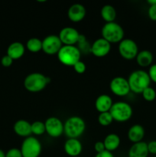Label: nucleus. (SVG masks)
I'll return each instance as SVG.
<instances>
[{
	"label": "nucleus",
	"mask_w": 156,
	"mask_h": 157,
	"mask_svg": "<svg viewBox=\"0 0 156 157\" xmlns=\"http://www.w3.org/2000/svg\"><path fill=\"white\" fill-rule=\"evenodd\" d=\"M130 90L135 94H142V91L150 87L151 80L148 72L144 70H136L132 72L128 78Z\"/></svg>",
	"instance_id": "1"
},
{
	"label": "nucleus",
	"mask_w": 156,
	"mask_h": 157,
	"mask_svg": "<svg viewBox=\"0 0 156 157\" xmlns=\"http://www.w3.org/2000/svg\"><path fill=\"white\" fill-rule=\"evenodd\" d=\"M86 130V123L82 117L72 116L64 124V133L68 139H78Z\"/></svg>",
	"instance_id": "2"
},
{
	"label": "nucleus",
	"mask_w": 156,
	"mask_h": 157,
	"mask_svg": "<svg viewBox=\"0 0 156 157\" xmlns=\"http://www.w3.org/2000/svg\"><path fill=\"white\" fill-rule=\"evenodd\" d=\"M50 80L48 77L39 72L31 73L24 78V87L31 93H38L44 90Z\"/></svg>",
	"instance_id": "3"
},
{
	"label": "nucleus",
	"mask_w": 156,
	"mask_h": 157,
	"mask_svg": "<svg viewBox=\"0 0 156 157\" xmlns=\"http://www.w3.org/2000/svg\"><path fill=\"white\" fill-rule=\"evenodd\" d=\"M57 56L62 64L73 67L80 61L81 52L76 45H63Z\"/></svg>",
	"instance_id": "4"
},
{
	"label": "nucleus",
	"mask_w": 156,
	"mask_h": 157,
	"mask_svg": "<svg viewBox=\"0 0 156 157\" xmlns=\"http://www.w3.org/2000/svg\"><path fill=\"white\" fill-rule=\"evenodd\" d=\"M102 38L110 44L119 43L124 39V30L122 26L116 21L106 23L101 30Z\"/></svg>",
	"instance_id": "5"
},
{
	"label": "nucleus",
	"mask_w": 156,
	"mask_h": 157,
	"mask_svg": "<svg viewBox=\"0 0 156 157\" xmlns=\"http://www.w3.org/2000/svg\"><path fill=\"white\" fill-rule=\"evenodd\" d=\"M113 121L119 123H124L131 119L133 114L132 107L129 104L124 101L113 103L110 110Z\"/></svg>",
	"instance_id": "6"
},
{
	"label": "nucleus",
	"mask_w": 156,
	"mask_h": 157,
	"mask_svg": "<svg viewBox=\"0 0 156 157\" xmlns=\"http://www.w3.org/2000/svg\"><path fill=\"white\" fill-rule=\"evenodd\" d=\"M20 150L22 157H39L42 150V146L36 137L31 136L24 140Z\"/></svg>",
	"instance_id": "7"
},
{
	"label": "nucleus",
	"mask_w": 156,
	"mask_h": 157,
	"mask_svg": "<svg viewBox=\"0 0 156 157\" xmlns=\"http://www.w3.org/2000/svg\"><path fill=\"white\" fill-rule=\"evenodd\" d=\"M118 51L122 58L125 60L135 59L139 53V47L134 40L124 38L119 43Z\"/></svg>",
	"instance_id": "8"
},
{
	"label": "nucleus",
	"mask_w": 156,
	"mask_h": 157,
	"mask_svg": "<svg viewBox=\"0 0 156 157\" xmlns=\"http://www.w3.org/2000/svg\"><path fill=\"white\" fill-rule=\"evenodd\" d=\"M110 89L112 93L118 97L127 96L130 93L128 80L123 77H115L110 83Z\"/></svg>",
	"instance_id": "9"
},
{
	"label": "nucleus",
	"mask_w": 156,
	"mask_h": 157,
	"mask_svg": "<svg viewBox=\"0 0 156 157\" xmlns=\"http://www.w3.org/2000/svg\"><path fill=\"white\" fill-rule=\"evenodd\" d=\"M63 44L58 35H50L42 40V51L48 55H58Z\"/></svg>",
	"instance_id": "10"
},
{
	"label": "nucleus",
	"mask_w": 156,
	"mask_h": 157,
	"mask_svg": "<svg viewBox=\"0 0 156 157\" xmlns=\"http://www.w3.org/2000/svg\"><path fill=\"white\" fill-rule=\"evenodd\" d=\"M47 135L53 138H58L64 133V124L57 117H50L44 122Z\"/></svg>",
	"instance_id": "11"
},
{
	"label": "nucleus",
	"mask_w": 156,
	"mask_h": 157,
	"mask_svg": "<svg viewBox=\"0 0 156 157\" xmlns=\"http://www.w3.org/2000/svg\"><path fill=\"white\" fill-rule=\"evenodd\" d=\"M80 34L73 27H64L60 31L58 37L63 45H76L79 41Z\"/></svg>",
	"instance_id": "12"
},
{
	"label": "nucleus",
	"mask_w": 156,
	"mask_h": 157,
	"mask_svg": "<svg viewBox=\"0 0 156 157\" xmlns=\"http://www.w3.org/2000/svg\"><path fill=\"white\" fill-rule=\"evenodd\" d=\"M111 51V44L102 38L95 40L90 45V53L96 58H103Z\"/></svg>",
	"instance_id": "13"
},
{
	"label": "nucleus",
	"mask_w": 156,
	"mask_h": 157,
	"mask_svg": "<svg viewBox=\"0 0 156 157\" xmlns=\"http://www.w3.org/2000/svg\"><path fill=\"white\" fill-rule=\"evenodd\" d=\"M87 14L85 6L80 3H75L70 6L67 11V17L73 22H80L84 19Z\"/></svg>",
	"instance_id": "14"
},
{
	"label": "nucleus",
	"mask_w": 156,
	"mask_h": 157,
	"mask_svg": "<svg viewBox=\"0 0 156 157\" xmlns=\"http://www.w3.org/2000/svg\"><path fill=\"white\" fill-rule=\"evenodd\" d=\"M64 151L70 157H76L80 155L83 146L78 139H68L64 146Z\"/></svg>",
	"instance_id": "15"
},
{
	"label": "nucleus",
	"mask_w": 156,
	"mask_h": 157,
	"mask_svg": "<svg viewBox=\"0 0 156 157\" xmlns=\"http://www.w3.org/2000/svg\"><path fill=\"white\" fill-rule=\"evenodd\" d=\"M13 130L15 134L21 137L27 138L32 134L31 123L25 120L17 121L13 126Z\"/></svg>",
	"instance_id": "16"
},
{
	"label": "nucleus",
	"mask_w": 156,
	"mask_h": 157,
	"mask_svg": "<svg viewBox=\"0 0 156 157\" xmlns=\"http://www.w3.org/2000/svg\"><path fill=\"white\" fill-rule=\"evenodd\" d=\"M25 52V47L20 41H15L11 43L7 48L8 56L13 60H18L22 58Z\"/></svg>",
	"instance_id": "17"
},
{
	"label": "nucleus",
	"mask_w": 156,
	"mask_h": 157,
	"mask_svg": "<svg viewBox=\"0 0 156 157\" xmlns=\"http://www.w3.org/2000/svg\"><path fill=\"white\" fill-rule=\"evenodd\" d=\"M113 104V102L111 97L107 94L99 95L95 101V107L99 113L110 111Z\"/></svg>",
	"instance_id": "18"
},
{
	"label": "nucleus",
	"mask_w": 156,
	"mask_h": 157,
	"mask_svg": "<svg viewBox=\"0 0 156 157\" xmlns=\"http://www.w3.org/2000/svg\"><path fill=\"white\" fill-rule=\"evenodd\" d=\"M148 150L147 143L144 141L133 144L128 150V157H148Z\"/></svg>",
	"instance_id": "19"
},
{
	"label": "nucleus",
	"mask_w": 156,
	"mask_h": 157,
	"mask_svg": "<svg viewBox=\"0 0 156 157\" xmlns=\"http://www.w3.org/2000/svg\"><path fill=\"white\" fill-rule=\"evenodd\" d=\"M145 134V131L144 127L140 124H135L128 130V138L132 144H136L142 141Z\"/></svg>",
	"instance_id": "20"
},
{
	"label": "nucleus",
	"mask_w": 156,
	"mask_h": 157,
	"mask_svg": "<svg viewBox=\"0 0 156 157\" xmlns=\"http://www.w3.org/2000/svg\"><path fill=\"white\" fill-rule=\"evenodd\" d=\"M153 59L154 57L152 53L148 50L140 51L136 58V63L142 67H150L152 64Z\"/></svg>",
	"instance_id": "21"
},
{
	"label": "nucleus",
	"mask_w": 156,
	"mask_h": 157,
	"mask_svg": "<svg viewBox=\"0 0 156 157\" xmlns=\"http://www.w3.org/2000/svg\"><path fill=\"white\" fill-rule=\"evenodd\" d=\"M106 150L110 152L115 151L119 147L121 144V140L119 135L116 133H110L105 137L103 140Z\"/></svg>",
	"instance_id": "22"
},
{
	"label": "nucleus",
	"mask_w": 156,
	"mask_h": 157,
	"mask_svg": "<svg viewBox=\"0 0 156 157\" xmlns=\"http://www.w3.org/2000/svg\"><path fill=\"white\" fill-rule=\"evenodd\" d=\"M100 15L106 23L113 22L116 18V10L111 5H105L101 9Z\"/></svg>",
	"instance_id": "23"
},
{
	"label": "nucleus",
	"mask_w": 156,
	"mask_h": 157,
	"mask_svg": "<svg viewBox=\"0 0 156 157\" xmlns=\"http://www.w3.org/2000/svg\"><path fill=\"white\" fill-rule=\"evenodd\" d=\"M26 48L32 53H38L42 51V40L38 38H31L26 42Z\"/></svg>",
	"instance_id": "24"
},
{
	"label": "nucleus",
	"mask_w": 156,
	"mask_h": 157,
	"mask_svg": "<svg viewBox=\"0 0 156 157\" xmlns=\"http://www.w3.org/2000/svg\"><path fill=\"white\" fill-rule=\"evenodd\" d=\"M31 127H32V133L35 134V136H41L46 133L45 124H44V122H42V121H35L31 124Z\"/></svg>",
	"instance_id": "25"
},
{
	"label": "nucleus",
	"mask_w": 156,
	"mask_h": 157,
	"mask_svg": "<svg viewBox=\"0 0 156 157\" xmlns=\"http://www.w3.org/2000/svg\"><path fill=\"white\" fill-rule=\"evenodd\" d=\"M113 121H114L110 111L100 113L98 116V122L102 127H108Z\"/></svg>",
	"instance_id": "26"
},
{
	"label": "nucleus",
	"mask_w": 156,
	"mask_h": 157,
	"mask_svg": "<svg viewBox=\"0 0 156 157\" xmlns=\"http://www.w3.org/2000/svg\"><path fill=\"white\" fill-rule=\"evenodd\" d=\"M141 94L142 95L143 99L148 102H152L156 99V90L151 87L145 88Z\"/></svg>",
	"instance_id": "27"
},
{
	"label": "nucleus",
	"mask_w": 156,
	"mask_h": 157,
	"mask_svg": "<svg viewBox=\"0 0 156 157\" xmlns=\"http://www.w3.org/2000/svg\"><path fill=\"white\" fill-rule=\"evenodd\" d=\"M73 69H74L75 71L77 74H84L86 71V69H87V66H86L85 63L83 62V61H79L78 62H76L74 65L73 66Z\"/></svg>",
	"instance_id": "28"
},
{
	"label": "nucleus",
	"mask_w": 156,
	"mask_h": 157,
	"mask_svg": "<svg viewBox=\"0 0 156 157\" xmlns=\"http://www.w3.org/2000/svg\"><path fill=\"white\" fill-rule=\"evenodd\" d=\"M6 157H22L20 149L12 148L6 153Z\"/></svg>",
	"instance_id": "29"
},
{
	"label": "nucleus",
	"mask_w": 156,
	"mask_h": 157,
	"mask_svg": "<svg viewBox=\"0 0 156 157\" xmlns=\"http://www.w3.org/2000/svg\"><path fill=\"white\" fill-rule=\"evenodd\" d=\"M148 76H149L150 80L152 82L155 83L156 84V64H151L148 69Z\"/></svg>",
	"instance_id": "30"
},
{
	"label": "nucleus",
	"mask_w": 156,
	"mask_h": 157,
	"mask_svg": "<svg viewBox=\"0 0 156 157\" xmlns=\"http://www.w3.org/2000/svg\"><path fill=\"white\" fill-rule=\"evenodd\" d=\"M148 15L151 21H156V5H149Z\"/></svg>",
	"instance_id": "31"
},
{
	"label": "nucleus",
	"mask_w": 156,
	"mask_h": 157,
	"mask_svg": "<svg viewBox=\"0 0 156 157\" xmlns=\"http://www.w3.org/2000/svg\"><path fill=\"white\" fill-rule=\"evenodd\" d=\"M13 59H12V58L9 56H8L7 55H6L2 58L1 64L3 67H9L10 66H12V64H13Z\"/></svg>",
	"instance_id": "32"
},
{
	"label": "nucleus",
	"mask_w": 156,
	"mask_h": 157,
	"mask_svg": "<svg viewBox=\"0 0 156 157\" xmlns=\"http://www.w3.org/2000/svg\"><path fill=\"white\" fill-rule=\"evenodd\" d=\"M148 153L156 156V140H151L147 144Z\"/></svg>",
	"instance_id": "33"
},
{
	"label": "nucleus",
	"mask_w": 156,
	"mask_h": 157,
	"mask_svg": "<svg viewBox=\"0 0 156 157\" xmlns=\"http://www.w3.org/2000/svg\"><path fill=\"white\" fill-rule=\"evenodd\" d=\"M94 150L96 152V153H102V152L105 151V146H104L103 141H98V142L95 143L94 144Z\"/></svg>",
	"instance_id": "34"
},
{
	"label": "nucleus",
	"mask_w": 156,
	"mask_h": 157,
	"mask_svg": "<svg viewBox=\"0 0 156 157\" xmlns=\"http://www.w3.org/2000/svg\"><path fill=\"white\" fill-rule=\"evenodd\" d=\"M95 157H115V156L112 152L105 150V151L102 152V153H96Z\"/></svg>",
	"instance_id": "35"
},
{
	"label": "nucleus",
	"mask_w": 156,
	"mask_h": 157,
	"mask_svg": "<svg viewBox=\"0 0 156 157\" xmlns=\"http://www.w3.org/2000/svg\"><path fill=\"white\" fill-rule=\"evenodd\" d=\"M147 2L149 5H156V0H148Z\"/></svg>",
	"instance_id": "36"
},
{
	"label": "nucleus",
	"mask_w": 156,
	"mask_h": 157,
	"mask_svg": "<svg viewBox=\"0 0 156 157\" xmlns=\"http://www.w3.org/2000/svg\"><path fill=\"white\" fill-rule=\"evenodd\" d=\"M0 157H6V153L0 149Z\"/></svg>",
	"instance_id": "37"
},
{
	"label": "nucleus",
	"mask_w": 156,
	"mask_h": 157,
	"mask_svg": "<svg viewBox=\"0 0 156 157\" xmlns=\"http://www.w3.org/2000/svg\"><path fill=\"white\" fill-rule=\"evenodd\" d=\"M154 157H156V156H154Z\"/></svg>",
	"instance_id": "38"
},
{
	"label": "nucleus",
	"mask_w": 156,
	"mask_h": 157,
	"mask_svg": "<svg viewBox=\"0 0 156 157\" xmlns=\"http://www.w3.org/2000/svg\"><path fill=\"white\" fill-rule=\"evenodd\" d=\"M76 157H80V156H76Z\"/></svg>",
	"instance_id": "39"
}]
</instances>
